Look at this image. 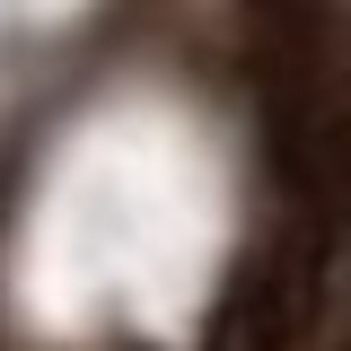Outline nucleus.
Returning a JSON list of instances; mask_svg holds the SVG:
<instances>
[{"label":"nucleus","instance_id":"1","mask_svg":"<svg viewBox=\"0 0 351 351\" xmlns=\"http://www.w3.org/2000/svg\"><path fill=\"white\" fill-rule=\"evenodd\" d=\"M246 36H255V80H263V141L272 176L325 202L343 176V106H334V0H246Z\"/></svg>","mask_w":351,"mask_h":351}]
</instances>
